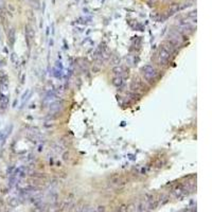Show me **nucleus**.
<instances>
[{
	"instance_id": "7ed1b4c3",
	"label": "nucleus",
	"mask_w": 212,
	"mask_h": 212,
	"mask_svg": "<svg viewBox=\"0 0 212 212\" xmlns=\"http://www.w3.org/2000/svg\"><path fill=\"white\" fill-rule=\"evenodd\" d=\"M9 90V76L5 73L0 75V94H5Z\"/></svg>"
},
{
	"instance_id": "39448f33",
	"label": "nucleus",
	"mask_w": 212,
	"mask_h": 212,
	"mask_svg": "<svg viewBox=\"0 0 212 212\" xmlns=\"http://www.w3.org/2000/svg\"><path fill=\"white\" fill-rule=\"evenodd\" d=\"M63 101H57V102H55V103H52L51 105H50V112H58V110L60 109V108L63 107Z\"/></svg>"
},
{
	"instance_id": "f257e3e1",
	"label": "nucleus",
	"mask_w": 212,
	"mask_h": 212,
	"mask_svg": "<svg viewBox=\"0 0 212 212\" xmlns=\"http://www.w3.org/2000/svg\"><path fill=\"white\" fill-rule=\"evenodd\" d=\"M172 50L173 48H167L165 44L159 48L157 52V62L159 63V65L164 66L169 63L171 55H172Z\"/></svg>"
},
{
	"instance_id": "f03ea898",
	"label": "nucleus",
	"mask_w": 212,
	"mask_h": 212,
	"mask_svg": "<svg viewBox=\"0 0 212 212\" xmlns=\"http://www.w3.org/2000/svg\"><path fill=\"white\" fill-rule=\"evenodd\" d=\"M141 73L144 76L146 80L154 81L156 80L157 75H158V72L155 69V67H153L152 65H145L141 68Z\"/></svg>"
},
{
	"instance_id": "20e7f679",
	"label": "nucleus",
	"mask_w": 212,
	"mask_h": 212,
	"mask_svg": "<svg viewBox=\"0 0 212 212\" xmlns=\"http://www.w3.org/2000/svg\"><path fill=\"white\" fill-rule=\"evenodd\" d=\"M9 106V97L5 94H0V110L5 112Z\"/></svg>"
}]
</instances>
